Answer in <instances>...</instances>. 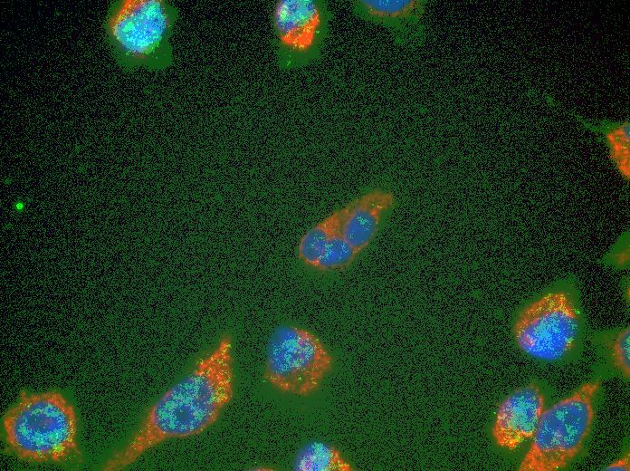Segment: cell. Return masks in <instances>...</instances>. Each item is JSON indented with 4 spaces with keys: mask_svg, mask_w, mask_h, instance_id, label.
I'll return each mask as SVG.
<instances>
[{
    "mask_svg": "<svg viewBox=\"0 0 630 471\" xmlns=\"http://www.w3.org/2000/svg\"><path fill=\"white\" fill-rule=\"evenodd\" d=\"M342 222L341 207L310 228L298 245V258L307 266L316 269L330 238L339 232Z\"/></svg>",
    "mask_w": 630,
    "mask_h": 471,
    "instance_id": "7c38bea8",
    "label": "cell"
},
{
    "mask_svg": "<svg viewBox=\"0 0 630 471\" xmlns=\"http://www.w3.org/2000/svg\"><path fill=\"white\" fill-rule=\"evenodd\" d=\"M3 428L8 448L23 461L67 466L81 461L76 412L59 391L23 392L5 413Z\"/></svg>",
    "mask_w": 630,
    "mask_h": 471,
    "instance_id": "7a4b0ae2",
    "label": "cell"
},
{
    "mask_svg": "<svg viewBox=\"0 0 630 471\" xmlns=\"http://www.w3.org/2000/svg\"><path fill=\"white\" fill-rule=\"evenodd\" d=\"M395 204V194L386 187L363 192L341 207L340 234L360 254L376 237L385 215Z\"/></svg>",
    "mask_w": 630,
    "mask_h": 471,
    "instance_id": "30bf717a",
    "label": "cell"
},
{
    "mask_svg": "<svg viewBox=\"0 0 630 471\" xmlns=\"http://www.w3.org/2000/svg\"><path fill=\"white\" fill-rule=\"evenodd\" d=\"M178 9L167 0H115L103 22L105 39L126 72L163 71L174 62L170 42Z\"/></svg>",
    "mask_w": 630,
    "mask_h": 471,
    "instance_id": "3957f363",
    "label": "cell"
},
{
    "mask_svg": "<svg viewBox=\"0 0 630 471\" xmlns=\"http://www.w3.org/2000/svg\"><path fill=\"white\" fill-rule=\"evenodd\" d=\"M333 12L324 0H278L271 14L272 47L281 70L305 67L320 59Z\"/></svg>",
    "mask_w": 630,
    "mask_h": 471,
    "instance_id": "52a82bcc",
    "label": "cell"
},
{
    "mask_svg": "<svg viewBox=\"0 0 630 471\" xmlns=\"http://www.w3.org/2000/svg\"><path fill=\"white\" fill-rule=\"evenodd\" d=\"M605 470H624V471H629L630 470V459H629V454L624 456L623 457L617 459L614 463H611L610 465L606 466Z\"/></svg>",
    "mask_w": 630,
    "mask_h": 471,
    "instance_id": "e0dca14e",
    "label": "cell"
},
{
    "mask_svg": "<svg viewBox=\"0 0 630 471\" xmlns=\"http://www.w3.org/2000/svg\"><path fill=\"white\" fill-rule=\"evenodd\" d=\"M427 0H354L355 16L389 31L398 46L414 47L425 39Z\"/></svg>",
    "mask_w": 630,
    "mask_h": 471,
    "instance_id": "9c48e42d",
    "label": "cell"
},
{
    "mask_svg": "<svg viewBox=\"0 0 630 471\" xmlns=\"http://www.w3.org/2000/svg\"><path fill=\"white\" fill-rule=\"evenodd\" d=\"M604 261L610 265L623 269L629 264V235L625 231L614 243L609 251L604 256Z\"/></svg>",
    "mask_w": 630,
    "mask_h": 471,
    "instance_id": "2e32d148",
    "label": "cell"
},
{
    "mask_svg": "<svg viewBox=\"0 0 630 471\" xmlns=\"http://www.w3.org/2000/svg\"><path fill=\"white\" fill-rule=\"evenodd\" d=\"M584 126L597 135L608 149L611 162L623 178L630 177V125L629 120L613 121L603 120L594 125L575 115Z\"/></svg>",
    "mask_w": 630,
    "mask_h": 471,
    "instance_id": "8fae6325",
    "label": "cell"
},
{
    "mask_svg": "<svg viewBox=\"0 0 630 471\" xmlns=\"http://www.w3.org/2000/svg\"><path fill=\"white\" fill-rule=\"evenodd\" d=\"M544 410L545 397L538 384L517 389L497 410L492 431L495 443L508 450L520 447L534 436Z\"/></svg>",
    "mask_w": 630,
    "mask_h": 471,
    "instance_id": "ba28073f",
    "label": "cell"
},
{
    "mask_svg": "<svg viewBox=\"0 0 630 471\" xmlns=\"http://www.w3.org/2000/svg\"><path fill=\"white\" fill-rule=\"evenodd\" d=\"M582 322L576 290L570 284H561L520 308L512 332L526 353L539 360H557L576 346Z\"/></svg>",
    "mask_w": 630,
    "mask_h": 471,
    "instance_id": "5b68a950",
    "label": "cell"
},
{
    "mask_svg": "<svg viewBox=\"0 0 630 471\" xmlns=\"http://www.w3.org/2000/svg\"><path fill=\"white\" fill-rule=\"evenodd\" d=\"M614 365L625 378L630 375V331L625 327L616 331L610 342Z\"/></svg>",
    "mask_w": 630,
    "mask_h": 471,
    "instance_id": "9a60e30c",
    "label": "cell"
},
{
    "mask_svg": "<svg viewBox=\"0 0 630 471\" xmlns=\"http://www.w3.org/2000/svg\"><path fill=\"white\" fill-rule=\"evenodd\" d=\"M358 255L340 232H338L330 238L316 269L322 272L343 270L352 264Z\"/></svg>",
    "mask_w": 630,
    "mask_h": 471,
    "instance_id": "5bb4252c",
    "label": "cell"
},
{
    "mask_svg": "<svg viewBox=\"0 0 630 471\" xmlns=\"http://www.w3.org/2000/svg\"><path fill=\"white\" fill-rule=\"evenodd\" d=\"M332 363V356L315 334L283 325L270 338L263 376L282 392L308 396L320 388Z\"/></svg>",
    "mask_w": 630,
    "mask_h": 471,
    "instance_id": "8992f818",
    "label": "cell"
},
{
    "mask_svg": "<svg viewBox=\"0 0 630 471\" xmlns=\"http://www.w3.org/2000/svg\"><path fill=\"white\" fill-rule=\"evenodd\" d=\"M232 344L231 336L224 335L186 377L149 408L129 442L101 468L121 470L166 440L193 437L212 426L234 393Z\"/></svg>",
    "mask_w": 630,
    "mask_h": 471,
    "instance_id": "6da1fadb",
    "label": "cell"
},
{
    "mask_svg": "<svg viewBox=\"0 0 630 471\" xmlns=\"http://www.w3.org/2000/svg\"><path fill=\"white\" fill-rule=\"evenodd\" d=\"M293 469L297 471H348L351 464L333 446L310 442L296 455Z\"/></svg>",
    "mask_w": 630,
    "mask_h": 471,
    "instance_id": "4fadbf2b",
    "label": "cell"
},
{
    "mask_svg": "<svg viewBox=\"0 0 630 471\" xmlns=\"http://www.w3.org/2000/svg\"><path fill=\"white\" fill-rule=\"evenodd\" d=\"M599 387L598 380L587 382L543 411L518 470H559L580 453L593 425Z\"/></svg>",
    "mask_w": 630,
    "mask_h": 471,
    "instance_id": "277c9868",
    "label": "cell"
}]
</instances>
